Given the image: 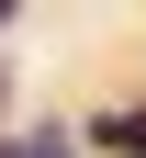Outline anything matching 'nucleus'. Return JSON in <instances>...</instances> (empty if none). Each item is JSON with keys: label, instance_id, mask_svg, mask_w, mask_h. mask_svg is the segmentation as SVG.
Returning a JSON list of instances; mask_svg holds the SVG:
<instances>
[{"label": "nucleus", "instance_id": "nucleus-1", "mask_svg": "<svg viewBox=\"0 0 146 158\" xmlns=\"http://www.w3.org/2000/svg\"><path fill=\"white\" fill-rule=\"evenodd\" d=\"M23 158H79V147H68V135H34V147H23Z\"/></svg>", "mask_w": 146, "mask_h": 158}, {"label": "nucleus", "instance_id": "nucleus-2", "mask_svg": "<svg viewBox=\"0 0 146 158\" xmlns=\"http://www.w3.org/2000/svg\"><path fill=\"white\" fill-rule=\"evenodd\" d=\"M0 158H23V147H0Z\"/></svg>", "mask_w": 146, "mask_h": 158}]
</instances>
